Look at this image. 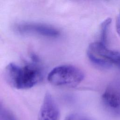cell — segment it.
I'll return each mask as SVG.
<instances>
[{
    "mask_svg": "<svg viewBox=\"0 0 120 120\" xmlns=\"http://www.w3.org/2000/svg\"><path fill=\"white\" fill-rule=\"evenodd\" d=\"M87 54L95 65L106 68L114 65L120 68V52L108 49L100 41L91 43L88 47Z\"/></svg>",
    "mask_w": 120,
    "mask_h": 120,
    "instance_id": "3",
    "label": "cell"
},
{
    "mask_svg": "<svg viewBox=\"0 0 120 120\" xmlns=\"http://www.w3.org/2000/svg\"><path fill=\"white\" fill-rule=\"evenodd\" d=\"M58 106L52 95L46 93L40 108L38 120H60Z\"/></svg>",
    "mask_w": 120,
    "mask_h": 120,
    "instance_id": "6",
    "label": "cell"
},
{
    "mask_svg": "<svg viewBox=\"0 0 120 120\" xmlns=\"http://www.w3.org/2000/svg\"><path fill=\"white\" fill-rule=\"evenodd\" d=\"M6 79L8 83L17 89H28L38 84L42 79L41 68L36 63L20 66L11 63L6 68Z\"/></svg>",
    "mask_w": 120,
    "mask_h": 120,
    "instance_id": "1",
    "label": "cell"
},
{
    "mask_svg": "<svg viewBox=\"0 0 120 120\" xmlns=\"http://www.w3.org/2000/svg\"><path fill=\"white\" fill-rule=\"evenodd\" d=\"M15 30L21 34L36 35L49 38H56L60 35V32L57 28L42 23H21L15 26Z\"/></svg>",
    "mask_w": 120,
    "mask_h": 120,
    "instance_id": "4",
    "label": "cell"
},
{
    "mask_svg": "<svg viewBox=\"0 0 120 120\" xmlns=\"http://www.w3.org/2000/svg\"><path fill=\"white\" fill-rule=\"evenodd\" d=\"M112 19L111 18H107L103 21L100 26V42L105 45H107V35L108 29L111 23Z\"/></svg>",
    "mask_w": 120,
    "mask_h": 120,
    "instance_id": "7",
    "label": "cell"
},
{
    "mask_svg": "<svg viewBox=\"0 0 120 120\" xmlns=\"http://www.w3.org/2000/svg\"><path fill=\"white\" fill-rule=\"evenodd\" d=\"M116 28L117 33L120 37V12L117 18L116 22Z\"/></svg>",
    "mask_w": 120,
    "mask_h": 120,
    "instance_id": "10",
    "label": "cell"
},
{
    "mask_svg": "<svg viewBox=\"0 0 120 120\" xmlns=\"http://www.w3.org/2000/svg\"><path fill=\"white\" fill-rule=\"evenodd\" d=\"M84 77L83 73L79 68L64 65L53 68L49 73L47 80L54 86L74 87L79 85Z\"/></svg>",
    "mask_w": 120,
    "mask_h": 120,
    "instance_id": "2",
    "label": "cell"
},
{
    "mask_svg": "<svg viewBox=\"0 0 120 120\" xmlns=\"http://www.w3.org/2000/svg\"><path fill=\"white\" fill-rule=\"evenodd\" d=\"M0 120H16L14 116L0 104Z\"/></svg>",
    "mask_w": 120,
    "mask_h": 120,
    "instance_id": "8",
    "label": "cell"
},
{
    "mask_svg": "<svg viewBox=\"0 0 120 120\" xmlns=\"http://www.w3.org/2000/svg\"><path fill=\"white\" fill-rule=\"evenodd\" d=\"M64 120H93L91 118L85 115L78 114L72 113L67 116Z\"/></svg>",
    "mask_w": 120,
    "mask_h": 120,
    "instance_id": "9",
    "label": "cell"
},
{
    "mask_svg": "<svg viewBox=\"0 0 120 120\" xmlns=\"http://www.w3.org/2000/svg\"><path fill=\"white\" fill-rule=\"evenodd\" d=\"M105 106L112 112L120 113V82H113L109 84L102 96Z\"/></svg>",
    "mask_w": 120,
    "mask_h": 120,
    "instance_id": "5",
    "label": "cell"
}]
</instances>
